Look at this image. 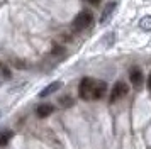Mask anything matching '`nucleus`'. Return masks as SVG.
<instances>
[{
	"instance_id": "nucleus-1",
	"label": "nucleus",
	"mask_w": 151,
	"mask_h": 149,
	"mask_svg": "<svg viewBox=\"0 0 151 149\" xmlns=\"http://www.w3.org/2000/svg\"><path fill=\"white\" fill-rule=\"evenodd\" d=\"M95 81L93 78H83L80 81V87H78V95H80V98L83 100H92V95H93V87H95Z\"/></svg>"
},
{
	"instance_id": "nucleus-2",
	"label": "nucleus",
	"mask_w": 151,
	"mask_h": 149,
	"mask_svg": "<svg viewBox=\"0 0 151 149\" xmlns=\"http://www.w3.org/2000/svg\"><path fill=\"white\" fill-rule=\"evenodd\" d=\"M92 24H93V15H92V12H85V10L78 14L73 20V27L76 31H83V29L90 27Z\"/></svg>"
},
{
	"instance_id": "nucleus-3",
	"label": "nucleus",
	"mask_w": 151,
	"mask_h": 149,
	"mask_svg": "<svg viewBox=\"0 0 151 149\" xmlns=\"http://www.w3.org/2000/svg\"><path fill=\"white\" fill-rule=\"evenodd\" d=\"M127 93H129V87H127L124 81H117L116 85L112 87V92H110V102L121 100V98H124Z\"/></svg>"
},
{
	"instance_id": "nucleus-4",
	"label": "nucleus",
	"mask_w": 151,
	"mask_h": 149,
	"mask_svg": "<svg viewBox=\"0 0 151 149\" xmlns=\"http://www.w3.org/2000/svg\"><path fill=\"white\" fill-rule=\"evenodd\" d=\"M129 80H131V83H132L134 88H139L143 85V71L137 66H132L129 69Z\"/></svg>"
},
{
	"instance_id": "nucleus-5",
	"label": "nucleus",
	"mask_w": 151,
	"mask_h": 149,
	"mask_svg": "<svg viewBox=\"0 0 151 149\" xmlns=\"http://www.w3.org/2000/svg\"><path fill=\"white\" fill-rule=\"evenodd\" d=\"M105 93H107V85H105V81H95L92 100H100V98H102Z\"/></svg>"
},
{
	"instance_id": "nucleus-6",
	"label": "nucleus",
	"mask_w": 151,
	"mask_h": 149,
	"mask_svg": "<svg viewBox=\"0 0 151 149\" xmlns=\"http://www.w3.org/2000/svg\"><path fill=\"white\" fill-rule=\"evenodd\" d=\"M61 87H63L61 81H53V83H49L46 88H42L41 93H39V97H41V98H44V97H49V95H53L55 92H58Z\"/></svg>"
},
{
	"instance_id": "nucleus-7",
	"label": "nucleus",
	"mask_w": 151,
	"mask_h": 149,
	"mask_svg": "<svg viewBox=\"0 0 151 149\" xmlns=\"http://www.w3.org/2000/svg\"><path fill=\"white\" fill-rule=\"evenodd\" d=\"M53 110H55V107L51 103H41V105H37V108H36V115L39 119H44V117H48V115L53 114Z\"/></svg>"
},
{
	"instance_id": "nucleus-8",
	"label": "nucleus",
	"mask_w": 151,
	"mask_h": 149,
	"mask_svg": "<svg viewBox=\"0 0 151 149\" xmlns=\"http://www.w3.org/2000/svg\"><path fill=\"white\" fill-rule=\"evenodd\" d=\"M116 7H117V4H116V2H109L107 5L104 7L102 15H100V24H104V22H107V19H109L110 15H112V12L116 10Z\"/></svg>"
},
{
	"instance_id": "nucleus-9",
	"label": "nucleus",
	"mask_w": 151,
	"mask_h": 149,
	"mask_svg": "<svg viewBox=\"0 0 151 149\" xmlns=\"http://www.w3.org/2000/svg\"><path fill=\"white\" fill-rule=\"evenodd\" d=\"M12 137H14V132H12L10 129H4V130H0V148L7 146Z\"/></svg>"
},
{
	"instance_id": "nucleus-10",
	"label": "nucleus",
	"mask_w": 151,
	"mask_h": 149,
	"mask_svg": "<svg viewBox=\"0 0 151 149\" xmlns=\"http://www.w3.org/2000/svg\"><path fill=\"white\" fill-rule=\"evenodd\" d=\"M139 27L143 31H151V15H144L143 19L139 20Z\"/></svg>"
},
{
	"instance_id": "nucleus-11",
	"label": "nucleus",
	"mask_w": 151,
	"mask_h": 149,
	"mask_svg": "<svg viewBox=\"0 0 151 149\" xmlns=\"http://www.w3.org/2000/svg\"><path fill=\"white\" fill-rule=\"evenodd\" d=\"M60 105H61V107H71V105H73V98L68 97V95H65V97L60 98Z\"/></svg>"
},
{
	"instance_id": "nucleus-12",
	"label": "nucleus",
	"mask_w": 151,
	"mask_h": 149,
	"mask_svg": "<svg viewBox=\"0 0 151 149\" xmlns=\"http://www.w3.org/2000/svg\"><path fill=\"white\" fill-rule=\"evenodd\" d=\"M88 4H92V5H99L100 4V0H87Z\"/></svg>"
},
{
	"instance_id": "nucleus-13",
	"label": "nucleus",
	"mask_w": 151,
	"mask_h": 149,
	"mask_svg": "<svg viewBox=\"0 0 151 149\" xmlns=\"http://www.w3.org/2000/svg\"><path fill=\"white\" fill-rule=\"evenodd\" d=\"M148 88H150V92H151V74L148 76Z\"/></svg>"
},
{
	"instance_id": "nucleus-14",
	"label": "nucleus",
	"mask_w": 151,
	"mask_h": 149,
	"mask_svg": "<svg viewBox=\"0 0 151 149\" xmlns=\"http://www.w3.org/2000/svg\"><path fill=\"white\" fill-rule=\"evenodd\" d=\"M0 76H2V74H0ZM0 80H2V78H0Z\"/></svg>"
}]
</instances>
